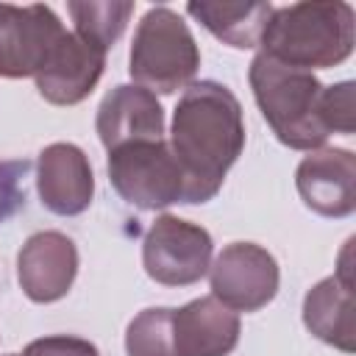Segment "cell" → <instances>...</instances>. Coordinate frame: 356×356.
Masks as SVG:
<instances>
[{
	"instance_id": "8fae6325",
	"label": "cell",
	"mask_w": 356,
	"mask_h": 356,
	"mask_svg": "<svg viewBox=\"0 0 356 356\" xmlns=\"http://www.w3.org/2000/svg\"><path fill=\"white\" fill-rule=\"evenodd\" d=\"M106 70V53L64 31L44 67L33 75L39 95L53 106H75L92 95Z\"/></svg>"
},
{
	"instance_id": "8992f818",
	"label": "cell",
	"mask_w": 356,
	"mask_h": 356,
	"mask_svg": "<svg viewBox=\"0 0 356 356\" xmlns=\"http://www.w3.org/2000/svg\"><path fill=\"white\" fill-rule=\"evenodd\" d=\"M211 250V234L203 225L161 214L145 234L142 264L161 286H189L209 273Z\"/></svg>"
},
{
	"instance_id": "2e32d148",
	"label": "cell",
	"mask_w": 356,
	"mask_h": 356,
	"mask_svg": "<svg viewBox=\"0 0 356 356\" xmlns=\"http://www.w3.org/2000/svg\"><path fill=\"white\" fill-rule=\"evenodd\" d=\"M186 14L195 17L211 36L236 50L261 44L270 22V3H186Z\"/></svg>"
},
{
	"instance_id": "5bb4252c",
	"label": "cell",
	"mask_w": 356,
	"mask_h": 356,
	"mask_svg": "<svg viewBox=\"0 0 356 356\" xmlns=\"http://www.w3.org/2000/svg\"><path fill=\"white\" fill-rule=\"evenodd\" d=\"M97 136L106 150L164 139V108L156 95L142 86H114L97 108Z\"/></svg>"
},
{
	"instance_id": "9a60e30c",
	"label": "cell",
	"mask_w": 356,
	"mask_h": 356,
	"mask_svg": "<svg viewBox=\"0 0 356 356\" xmlns=\"http://www.w3.org/2000/svg\"><path fill=\"white\" fill-rule=\"evenodd\" d=\"M172 342L178 356H228L239 342V314L214 295L172 309Z\"/></svg>"
},
{
	"instance_id": "ba28073f",
	"label": "cell",
	"mask_w": 356,
	"mask_h": 356,
	"mask_svg": "<svg viewBox=\"0 0 356 356\" xmlns=\"http://www.w3.org/2000/svg\"><path fill=\"white\" fill-rule=\"evenodd\" d=\"M61 36L64 25L50 6L0 3V78H33Z\"/></svg>"
},
{
	"instance_id": "ac0fdd59",
	"label": "cell",
	"mask_w": 356,
	"mask_h": 356,
	"mask_svg": "<svg viewBox=\"0 0 356 356\" xmlns=\"http://www.w3.org/2000/svg\"><path fill=\"white\" fill-rule=\"evenodd\" d=\"M128 356H178L172 342V309L156 306L139 312L125 331Z\"/></svg>"
},
{
	"instance_id": "ffe728a7",
	"label": "cell",
	"mask_w": 356,
	"mask_h": 356,
	"mask_svg": "<svg viewBox=\"0 0 356 356\" xmlns=\"http://www.w3.org/2000/svg\"><path fill=\"white\" fill-rule=\"evenodd\" d=\"M25 159L0 161V222H6L11 214H17L25 206Z\"/></svg>"
},
{
	"instance_id": "9c48e42d",
	"label": "cell",
	"mask_w": 356,
	"mask_h": 356,
	"mask_svg": "<svg viewBox=\"0 0 356 356\" xmlns=\"http://www.w3.org/2000/svg\"><path fill=\"white\" fill-rule=\"evenodd\" d=\"M78 275L75 242L61 231H39L17 256V281L33 303L61 300Z\"/></svg>"
},
{
	"instance_id": "30bf717a",
	"label": "cell",
	"mask_w": 356,
	"mask_h": 356,
	"mask_svg": "<svg viewBox=\"0 0 356 356\" xmlns=\"http://www.w3.org/2000/svg\"><path fill=\"white\" fill-rule=\"evenodd\" d=\"M300 200L323 217H348L356 209V156L345 147H317L298 164Z\"/></svg>"
},
{
	"instance_id": "7c38bea8",
	"label": "cell",
	"mask_w": 356,
	"mask_h": 356,
	"mask_svg": "<svg viewBox=\"0 0 356 356\" xmlns=\"http://www.w3.org/2000/svg\"><path fill=\"white\" fill-rule=\"evenodd\" d=\"M36 189L53 214L72 217L89 209L95 195V175L86 153L70 142H53L39 153Z\"/></svg>"
},
{
	"instance_id": "52a82bcc",
	"label": "cell",
	"mask_w": 356,
	"mask_h": 356,
	"mask_svg": "<svg viewBox=\"0 0 356 356\" xmlns=\"http://www.w3.org/2000/svg\"><path fill=\"white\" fill-rule=\"evenodd\" d=\"M211 295L231 312H259L278 292V261L256 242L225 245L209 267Z\"/></svg>"
},
{
	"instance_id": "7a4b0ae2",
	"label": "cell",
	"mask_w": 356,
	"mask_h": 356,
	"mask_svg": "<svg viewBox=\"0 0 356 356\" xmlns=\"http://www.w3.org/2000/svg\"><path fill=\"white\" fill-rule=\"evenodd\" d=\"M356 14L348 3H292L273 8L261 53L295 70H328L353 53Z\"/></svg>"
},
{
	"instance_id": "44dd1931",
	"label": "cell",
	"mask_w": 356,
	"mask_h": 356,
	"mask_svg": "<svg viewBox=\"0 0 356 356\" xmlns=\"http://www.w3.org/2000/svg\"><path fill=\"white\" fill-rule=\"evenodd\" d=\"M22 353H25V356H100L97 348H95L89 339L67 337V334L33 339Z\"/></svg>"
},
{
	"instance_id": "e0dca14e",
	"label": "cell",
	"mask_w": 356,
	"mask_h": 356,
	"mask_svg": "<svg viewBox=\"0 0 356 356\" xmlns=\"http://www.w3.org/2000/svg\"><path fill=\"white\" fill-rule=\"evenodd\" d=\"M67 11L75 22V33L106 53L122 36L134 14V3H70Z\"/></svg>"
},
{
	"instance_id": "d6986e66",
	"label": "cell",
	"mask_w": 356,
	"mask_h": 356,
	"mask_svg": "<svg viewBox=\"0 0 356 356\" xmlns=\"http://www.w3.org/2000/svg\"><path fill=\"white\" fill-rule=\"evenodd\" d=\"M320 120H323L328 134H348L350 136L356 131V100H353V83L350 81L323 86Z\"/></svg>"
},
{
	"instance_id": "277c9868",
	"label": "cell",
	"mask_w": 356,
	"mask_h": 356,
	"mask_svg": "<svg viewBox=\"0 0 356 356\" xmlns=\"http://www.w3.org/2000/svg\"><path fill=\"white\" fill-rule=\"evenodd\" d=\"M200 67V50L189 25L167 6L147 8L131 42L128 72L136 86L159 95L186 89Z\"/></svg>"
},
{
	"instance_id": "6da1fadb",
	"label": "cell",
	"mask_w": 356,
	"mask_h": 356,
	"mask_svg": "<svg viewBox=\"0 0 356 356\" xmlns=\"http://www.w3.org/2000/svg\"><path fill=\"white\" fill-rule=\"evenodd\" d=\"M245 147V120L236 95L217 81L184 89L170 131V150L184 175L181 203L211 200Z\"/></svg>"
},
{
	"instance_id": "7402d4cb",
	"label": "cell",
	"mask_w": 356,
	"mask_h": 356,
	"mask_svg": "<svg viewBox=\"0 0 356 356\" xmlns=\"http://www.w3.org/2000/svg\"><path fill=\"white\" fill-rule=\"evenodd\" d=\"M6 356H25V353H6Z\"/></svg>"
},
{
	"instance_id": "5b68a950",
	"label": "cell",
	"mask_w": 356,
	"mask_h": 356,
	"mask_svg": "<svg viewBox=\"0 0 356 356\" xmlns=\"http://www.w3.org/2000/svg\"><path fill=\"white\" fill-rule=\"evenodd\" d=\"M108 181L125 203L145 211L184 200V175L164 139L108 150Z\"/></svg>"
},
{
	"instance_id": "4fadbf2b",
	"label": "cell",
	"mask_w": 356,
	"mask_h": 356,
	"mask_svg": "<svg viewBox=\"0 0 356 356\" xmlns=\"http://www.w3.org/2000/svg\"><path fill=\"white\" fill-rule=\"evenodd\" d=\"M353 239H348L342 256H339V270L320 284H314L306 298H303V323L306 328L323 339L325 345L339 348L342 353L356 350V317H353V278L348 267Z\"/></svg>"
},
{
	"instance_id": "3957f363",
	"label": "cell",
	"mask_w": 356,
	"mask_h": 356,
	"mask_svg": "<svg viewBox=\"0 0 356 356\" xmlns=\"http://www.w3.org/2000/svg\"><path fill=\"white\" fill-rule=\"evenodd\" d=\"M248 78L256 106L281 145L292 150H317L325 145L328 131L320 120L323 83L312 72L259 53L250 61Z\"/></svg>"
}]
</instances>
